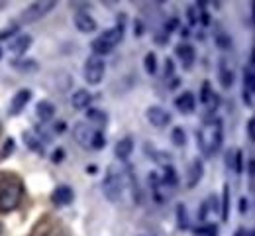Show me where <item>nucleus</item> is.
I'll list each match as a JSON object with an SVG mask.
<instances>
[{
  "instance_id": "obj_11",
  "label": "nucleus",
  "mask_w": 255,
  "mask_h": 236,
  "mask_svg": "<svg viewBox=\"0 0 255 236\" xmlns=\"http://www.w3.org/2000/svg\"><path fill=\"white\" fill-rule=\"evenodd\" d=\"M175 107L177 110H181L183 114H192L194 112V107H196V99L190 91H183L179 97L175 99Z\"/></svg>"
},
{
  "instance_id": "obj_23",
  "label": "nucleus",
  "mask_w": 255,
  "mask_h": 236,
  "mask_svg": "<svg viewBox=\"0 0 255 236\" xmlns=\"http://www.w3.org/2000/svg\"><path fill=\"white\" fill-rule=\"evenodd\" d=\"M220 217L226 222L230 218V185H224L222 191V205H220Z\"/></svg>"
},
{
  "instance_id": "obj_16",
  "label": "nucleus",
  "mask_w": 255,
  "mask_h": 236,
  "mask_svg": "<svg viewBox=\"0 0 255 236\" xmlns=\"http://www.w3.org/2000/svg\"><path fill=\"white\" fill-rule=\"evenodd\" d=\"M202 175H204V163L196 158L192 163H190V167H188V175H187V187H196L198 183H200V179H202Z\"/></svg>"
},
{
  "instance_id": "obj_2",
  "label": "nucleus",
  "mask_w": 255,
  "mask_h": 236,
  "mask_svg": "<svg viewBox=\"0 0 255 236\" xmlns=\"http://www.w3.org/2000/svg\"><path fill=\"white\" fill-rule=\"evenodd\" d=\"M124 187H126V173L116 163L108 165L106 175L102 179V193H104V197L112 203L120 201L122 193H124Z\"/></svg>"
},
{
  "instance_id": "obj_9",
  "label": "nucleus",
  "mask_w": 255,
  "mask_h": 236,
  "mask_svg": "<svg viewBox=\"0 0 255 236\" xmlns=\"http://www.w3.org/2000/svg\"><path fill=\"white\" fill-rule=\"evenodd\" d=\"M92 134H94V130H92V126L88 122H77L73 126V138L77 140V144L81 148H88L90 146Z\"/></svg>"
},
{
  "instance_id": "obj_7",
  "label": "nucleus",
  "mask_w": 255,
  "mask_h": 236,
  "mask_svg": "<svg viewBox=\"0 0 255 236\" xmlns=\"http://www.w3.org/2000/svg\"><path fill=\"white\" fill-rule=\"evenodd\" d=\"M145 118H147V122L151 126H155V128H165L171 122V114L165 109L157 107V105H153V107H149L145 110Z\"/></svg>"
},
{
  "instance_id": "obj_12",
  "label": "nucleus",
  "mask_w": 255,
  "mask_h": 236,
  "mask_svg": "<svg viewBox=\"0 0 255 236\" xmlns=\"http://www.w3.org/2000/svg\"><path fill=\"white\" fill-rule=\"evenodd\" d=\"M75 26H77V30H79L81 34H92V32H96V28H98L96 20H94L88 12H77V14H75Z\"/></svg>"
},
{
  "instance_id": "obj_24",
  "label": "nucleus",
  "mask_w": 255,
  "mask_h": 236,
  "mask_svg": "<svg viewBox=\"0 0 255 236\" xmlns=\"http://www.w3.org/2000/svg\"><path fill=\"white\" fill-rule=\"evenodd\" d=\"M24 140H26V146L37 154H43V144L39 142V138L34 132H24Z\"/></svg>"
},
{
  "instance_id": "obj_14",
  "label": "nucleus",
  "mask_w": 255,
  "mask_h": 236,
  "mask_svg": "<svg viewBox=\"0 0 255 236\" xmlns=\"http://www.w3.org/2000/svg\"><path fill=\"white\" fill-rule=\"evenodd\" d=\"M175 54L181 59V63L185 65V69H190L194 63V47L190 43H179L175 47Z\"/></svg>"
},
{
  "instance_id": "obj_22",
  "label": "nucleus",
  "mask_w": 255,
  "mask_h": 236,
  "mask_svg": "<svg viewBox=\"0 0 255 236\" xmlns=\"http://www.w3.org/2000/svg\"><path fill=\"white\" fill-rule=\"evenodd\" d=\"M86 120H88V124H90V122H96V124H100V126H104L106 120H108V114H106L104 110H100V109H90V107H88V110H86Z\"/></svg>"
},
{
  "instance_id": "obj_27",
  "label": "nucleus",
  "mask_w": 255,
  "mask_h": 236,
  "mask_svg": "<svg viewBox=\"0 0 255 236\" xmlns=\"http://www.w3.org/2000/svg\"><path fill=\"white\" fill-rule=\"evenodd\" d=\"M175 213H177V222H179V228L187 230V228H188V213H187L185 203H179V205H177V209H175Z\"/></svg>"
},
{
  "instance_id": "obj_44",
  "label": "nucleus",
  "mask_w": 255,
  "mask_h": 236,
  "mask_svg": "<svg viewBox=\"0 0 255 236\" xmlns=\"http://www.w3.org/2000/svg\"><path fill=\"white\" fill-rule=\"evenodd\" d=\"M2 232H4V224L0 222V236H2Z\"/></svg>"
},
{
  "instance_id": "obj_28",
  "label": "nucleus",
  "mask_w": 255,
  "mask_h": 236,
  "mask_svg": "<svg viewBox=\"0 0 255 236\" xmlns=\"http://www.w3.org/2000/svg\"><path fill=\"white\" fill-rule=\"evenodd\" d=\"M194 236H218V226L204 222V224L194 228Z\"/></svg>"
},
{
  "instance_id": "obj_40",
  "label": "nucleus",
  "mask_w": 255,
  "mask_h": 236,
  "mask_svg": "<svg viewBox=\"0 0 255 236\" xmlns=\"http://www.w3.org/2000/svg\"><path fill=\"white\" fill-rule=\"evenodd\" d=\"M134 30H136V32H134L136 36H141V34H143V26H141V22H139V20H136V22H134Z\"/></svg>"
},
{
  "instance_id": "obj_3",
  "label": "nucleus",
  "mask_w": 255,
  "mask_h": 236,
  "mask_svg": "<svg viewBox=\"0 0 255 236\" xmlns=\"http://www.w3.org/2000/svg\"><path fill=\"white\" fill-rule=\"evenodd\" d=\"M22 181L16 177H6L2 183H0V211L8 213L14 211L22 199Z\"/></svg>"
},
{
  "instance_id": "obj_17",
  "label": "nucleus",
  "mask_w": 255,
  "mask_h": 236,
  "mask_svg": "<svg viewBox=\"0 0 255 236\" xmlns=\"http://www.w3.org/2000/svg\"><path fill=\"white\" fill-rule=\"evenodd\" d=\"M132 152H134V138L132 136H126V138H122L118 144L114 146V154H116V158L118 160H128L130 156H132Z\"/></svg>"
},
{
  "instance_id": "obj_18",
  "label": "nucleus",
  "mask_w": 255,
  "mask_h": 236,
  "mask_svg": "<svg viewBox=\"0 0 255 236\" xmlns=\"http://www.w3.org/2000/svg\"><path fill=\"white\" fill-rule=\"evenodd\" d=\"M35 116H37V120H41V122L51 120V118L55 116V105L51 103V101H39V103L35 105Z\"/></svg>"
},
{
  "instance_id": "obj_8",
  "label": "nucleus",
  "mask_w": 255,
  "mask_h": 236,
  "mask_svg": "<svg viewBox=\"0 0 255 236\" xmlns=\"http://www.w3.org/2000/svg\"><path fill=\"white\" fill-rule=\"evenodd\" d=\"M73 199H75V191L69 185H57L53 193H51V203L57 207H67L69 203H73Z\"/></svg>"
},
{
  "instance_id": "obj_35",
  "label": "nucleus",
  "mask_w": 255,
  "mask_h": 236,
  "mask_svg": "<svg viewBox=\"0 0 255 236\" xmlns=\"http://www.w3.org/2000/svg\"><path fill=\"white\" fill-rule=\"evenodd\" d=\"M173 73H175V63H173V59H165V79H171L173 77Z\"/></svg>"
},
{
  "instance_id": "obj_4",
  "label": "nucleus",
  "mask_w": 255,
  "mask_h": 236,
  "mask_svg": "<svg viewBox=\"0 0 255 236\" xmlns=\"http://www.w3.org/2000/svg\"><path fill=\"white\" fill-rule=\"evenodd\" d=\"M55 6H57L55 0H35V2H32L30 6H26V8L20 12V22H24V24L37 22V20H41L43 16H47Z\"/></svg>"
},
{
  "instance_id": "obj_19",
  "label": "nucleus",
  "mask_w": 255,
  "mask_h": 236,
  "mask_svg": "<svg viewBox=\"0 0 255 236\" xmlns=\"http://www.w3.org/2000/svg\"><path fill=\"white\" fill-rule=\"evenodd\" d=\"M218 79H220V85L224 89H230L234 85V71L230 69L228 61L226 59H220V69H218Z\"/></svg>"
},
{
  "instance_id": "obj_30",
  "label": "nucleus",
  "mask_w": 255,
  "mask_h": 236,
  "mask_svg": "<svg viewBox=\"0 0 255 236\" xmlns=\"http://www.w3.org/2000/svg\"><path fill=\"white\" fill-rule=\"evenodd\" d=\"M104 146H106V136H104V132H102V130L98 128V130H94V134H92L90 148H94V150H102Z\"/></svg>"
},
{
  "instance_id": "obj_32",
  "label": "nucleus",
  "mask_w": 255,
  "mask_h": 236,
  "mask_svg": "<svg viewBox=\"0 0 255 236\" xmlns=\"http://www.w3.org/2000/svg\"><path fill=\"white\" fill-rule=\"evenodd\" d=\"M14 150H16V142H14V138H6V140H4V144H2V150H0V160L10 158V154H14Z\"/></svg>"
},
{
  "instance_id": "obj_39",
  "label": "nucleus",
  "mask_w": 255,
  "mask_h": 236,
  "mask_svg": "<svg viewBox=\"0 0 255 236\" xmlns=\"http://www.w3.org/2000/svg\"><path fill=\"white\" fill-rule=\"evenodd\" d=\"M247 209H249V201H247L245 197H241V199H239V211H241V213H247Z\"/></svg>"
},
{
  "instance_id": "obj_34",
  "label": "nucleus",
  "mask_w": 255,
  "mask_h": 236,
  "mask_svg": "<svg viewBox=\"0 0 255 236\" xmlns=\"http://www.w3.org/2000/svg\"><path fill=\"white\" fill-rule=\"evenodd\" d=\"M63 158H65V150L63 148H57L53 154H51V162H53V163H61Z\"/></svg>"
},
{
  "instance_id": "obj_6",
  "label": "nucleus",
  "mask_w": 255,
  "mask_h": 236,
  "mask_svg": "<svg viewBox=\"0 0 255 236\" xmlns=\"http://www.w3.org/2000/svg\"><path fill=\"white\" fill-rule=\"evenodd\" d=\"M253 92H255V73H253V57L249 59V65L243 69V103L247 107H253Z\"/></svg>"
},
{
  "instance_id": "obj_21",
  "label": "nucleus",
  "mask_w": 255,
  "mask_h": 236,
  "mask_svg": "<svg viewBox=\"0 0 255 236\" xmlns=\"http://www.w3.org/2000/svg\"><path fill=\"white\" fill-rule=\"evenodd\" d=\"M149 185H151V189H153V199H155L157 203H163L165 199H163V195H161V191H163V181L159 179V175L157 173H151L149 175Z\"/></svg>"
},
{
  "instance_id": "obj_33",
  "label": "nucleus",
  "mask_w": 255,
  "mask_h": 236,
  "mask_svg": "<svg viewBox=\"0 0 255 236\" xmlns=\"http://www.w3.org/2000/svg\"><path fill=\"white\" fill-rule=\"evenodd\" d=\"M216 43H218L220 50H230V47H232V37L222 34V32H218L216 34Z\"/></svg>"
},
{
  "instance_id": "obj_10",
  "label": "nucleus",
  "mask_w": 255,
  "mask_h": 236,
  "mask_svg": "<svg viewBox=\"0 0 255 236\" xmlns=\"http://www.w3.org/2000/svg\"><path fill=\"white\" fill-rule=\"evenodd\" d=\"M32 101V91L30 89H20L14 97H12V101H10V114L12 116H18L24 109H26V105Z\"/></svg>"
},
{
  "instance_id": "obj_20",
  "label": "nucleus",
  "mask_w": 255,
  "mask_h": 236,
  "mask_svg": "<svg viewBox=\"0 0 255 236\" xmlns=\"http://www.w3.org/2000/svg\"><path fill=\"white\" fill-rule=\"evenodd\" d=\"M126 177H128V183H130V187H132V197H134V201H136L137 205H141V189H139L137 177H136V173H134L132 167L126 169Z\"/></svg>"
},
{
  "instance_id": "obj_25",
  "label": "nucleus",
  "mask_w": 255,
  "mask_h": 236,
  "mask_svg": "<svg viewBox=\"0 0 255 236\" xmlns=\"http://www.w3.org/2000/svg\"><path fill=\"white\" fill-rule=\"evenodd\" d=\"M161 181H163L165 187H173V185L179 183V175H177V171H175V167L171 163L163 167V179Z\"/></svg>"
},
{
  "instance_id": "obj_5",
  "label": "nucleus",
  "mask_w": 255,
  "mask_h": 236,
  "mask_svg": "<svg viewBox=\"0 0 255 236\" xmlns=\"http://www.w3.org/2000/svg\"><path fill=\"white\" fill-rule=\"evenodd\" d=\"M104 73H106V63L102 57H96V55H90L86 61H85V67H83V77L88 85H100V81L104 79Z\"/></svg>"
},
{
  "instance_id": "obj_42",
  "label": "nucleus",
  "mask_w": 255,
  "mask_h": 236,
  "mask_svg": "<svg viewBox=\"0 0 255 236\" xmlns=\"http://www.w3.org/2000/svg\"><path fill=\"white\" fill-rule=\"evenodd\" d=\"M53 130H55V132H57V134H61V132H63V130H65V122H57V124H55V128H53Z\"/></svg>"
},
{
  "instance_id": "obj_36",
  "label": "nucleus",
  "mask_w": 255,
  "mask_h": 236,
  "mask_svg": "<svg viewBox=\"0 0 255 236\" xmlns=\"http://www.w3.org/2000/svg\"><path fill=\"white\" fill-rule=\"evenodd\" d=\"M18 32V26L16 24H12L10 28H4L2 32H0V39H6V37H10V36H14Z\"/></svg>"
},
{
  "instance_id": "obj_37",
  "label": "nucleus",
  "mask_w": 255,
  "mask_h": 236,
  "mask_svg": "<svg viewBox=\"0 0 255 236\" xmlns=\"http://www.w3.org/2000/svg\"><path fill=\"white\" fill-rule=\"evenodd\" d=\"M187 14H188V22H190V24H196V6H188Z\"/></svg>"
},
{
  "instance_id": "obj_43",
  "label": "nucleus",
  "mask_w": 255,
  "mask_h": 236,
  "mask_svg": "<svg viewBox=\"0 0 255 236\" xmlns=\"http://www.w3.org/2000/svg\"><path fill=\"white\" fill-rule=\"evenodd\" d=\"M181 36H188V28H183V30H181Z\"/></svg>"
},
{
  "instance_id": "obj_26",
  "label": "nucleus",
  "mask_w": 255,
  "mask_h": 236,
  "mask_svg": "<svg viewBox=\"0 0 255 236\" xmlns=\"http://www.w3.org/2000/svg\"><path fill=\"white\" fill-rule=\"evenodd\" d=\"M10 63H12L14 69H18V71H26V73L37 69L35 59H14V61H10Z\"/></svg>"
},
{
  "instance_id": "obj_31",
  "label": "nucleus",
  "mask_w": 255,
  "mask_h": 236,
  "mask_svg": "<svg viewBox=\"0 0 255 236\" xmlns=\"http://www.w3.org/2000/svg\"><path fill=\"white\" fill-rule=\"evenodd\" d=\"M171 142L175 146H185L187 144V134H185V130L181 128V126H175L173 128V132H171Z\"/></svg>"
},
{
  "instance_id": "obj_1",
  "label": "nucleus",
  "mask_w": 255,
  "mask_h": 236,
  "mask_svg": "<svg viewBox=\"0 0 255 236\" xmlns=\"http://www.w3.org/2000/svg\"><path fill=\"white\" fill-rule=\"evenodd\" d=\"M222 124L216 120H206L196 132V144L204 156H214L222 146Z\"/></svg>"
},
{
  "instance_id": "obj_29",
  "label": "nucleus",
  "mask_w": 255,
  "mask_h": 236,
  "mask_svg": "<svg viewBox=\"0 0 255 236\" xmlns=\"http://www.w3.org/2000/svg\"><path fill=\"white\" fill-rule=\"evenodd\" d=\"M143 67H145V71L149 73V75H153L157 71V55L153 54V52H147L145 54V57H143Z\"/></svg>"
},
{
  "instance_id": "obj_13",
  "label": "nucleus",
  "mask_w": 255,
  "mask_h": 236,
  "mask_svg": "<svg viewBox=\"0 0 255 236\" xmlns=\"http://www.w3.org/2000/svg\"><path fill=\"white\" fill-rule=\"evenodd\" d=\"M90 103H92V92L86 91V89H77V91L71 94V105H73V109H77V110L88 109Z\"/></svg>"
},
{
  "instance_id": "obj_41",
  "label": "nucleus",
  "mask_w": 255,
  "mask_h": 236,
  "mask_svg": "<svg viewBox=\"0 0 255 236\" xmlns=\"http://www.w3.org/2000/svg\"><path fill=\"white\" fill-rule=\"evenodd\" d=\"M247 175H249V179H253V160L251 158L247 160Z\"/></svg>"
},
{
  "instance_id": "obj_45",
  "label": "nucleus",
  "mask_w": 255,
  "mask_h": 236,
  "mask_svg": "<svg viewBox=\"0 0 255 236\" xmlns=\"http://www.w3.org/2000/svg\"><path fill=\"white\" fill-rule=\"evenodd\" d=\"M0 59H2V47H0Z\"/></svg>"
},
{
  "instance_id": "obj_38",
  "label": "nucleus",
  "mask_w": 255,
  "mask_h": 236,
  "mask_svg": "<svg viewBox=\"0 0 255 236\" xmlns=\"http://www.w3.org/2000/svg\"><path fill=\"white\" fill-rule=\"evenodd\" d=\"M253 124H255V120L249 118V120H247V138H249V140H253Z\"/></svg>"
},
{
  "instance_id": "obj_15",
  "label": "nucleus",
  "mask_w": 255,
  "mask_h": 236,
  "mask_svg": "<svg viewBox=\"0 0 255 236\" xmlns=\"http://www.w3.org/2000/svg\"><path fill=\"white\" fill-rule=\"evenodd\" d=\"M32 41H34V37L30 34H20V36H16V39L10 41V52L14 55H22V54H26L30 50Z\"/></svg>"
}]
</instances>
